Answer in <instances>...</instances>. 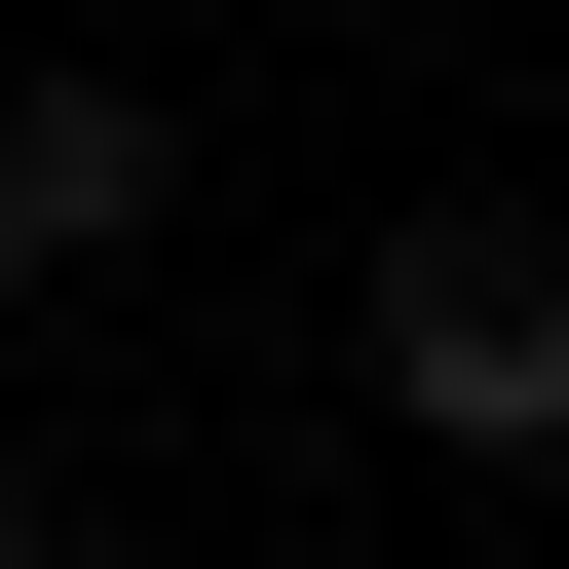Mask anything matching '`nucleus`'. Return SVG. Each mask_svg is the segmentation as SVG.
I'll return each mask as SVG.
<instances>
[{"label": "nucleus", "instance_id": "3", "mask_svg": "<svg viewBox=\"0 0 569 569\" xmlns=\"http://www.w3.org/2000/svg\"><path fill=\"white\" fill-rule=\"evenodd\" d=\"M0 569H77V493H0Z\"/></svg>", "mask_w": 569, "mask_h": 569}, {"label": "nucleus", "instance_id": "2", "mask_svg": "<svg viewBox=\"0 0 569 569\" xmlns=\"http://www.w3.org/2000/svg\"><path fill=\"white\" fill-rule=\"evenodd\" d=\"M114 228H152V114L114 77H0V266H114Z\"/></svg>", "mask_w": 569, "mask_h": 569}, {"label": "nucleus", "instance_id": "1", "mask_svg": "<svg viewBox=\"0 0 569 569\" xmlns=\"http://www.w3.org/2000/svg\"><path fill=\"white\" fill-rule=\"evenodd\" d=\"M380 418L418 456H569V228H380Z\"/></svg>", "mask_w": 569, "mask_h": 569}]
</instances>
